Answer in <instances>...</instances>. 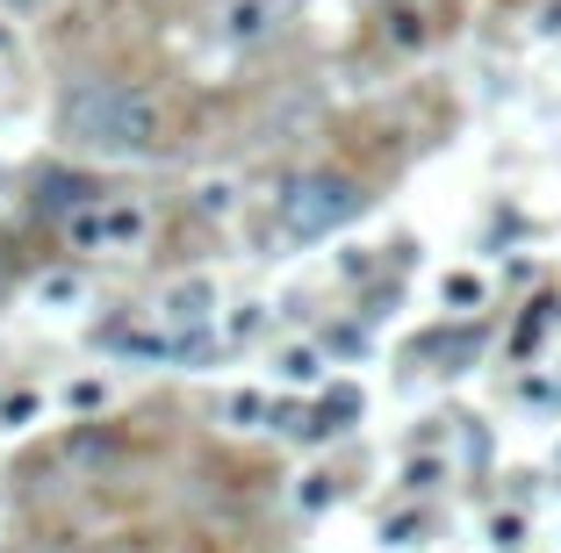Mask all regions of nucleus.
<instances>
[{"instance_id": "obj_10", "label": "nucleus", "mask_w": 561, "mask_h": 553, "mask_svg": "<svg viewBox=\"0 0 561 553\" xmlns=\"http://www.w3.org/2000/svg\"><path fill=\"white\" fill-rule=\"evenodd\" d=\"M224 417H231V424H260L266 403H260V395H231V403H224Z\"/></svg>"}, {"instance_id": "obj_7", "label": "nucleus", "mask_w": 561, "mask_h": 553, "mask_svg": "<svg viewBox=\"0 0 561 553\" xmlns=\"http://www.w3.org/2000/svg\"><path fill=\"white\" fill-rule=\"evenodd\" d=\"M36 410H44V395H36V389H15V395H0V424H8V431H22V424H30Z\"/></svg>"}, {"instance_id": "obj_6", "label": "nucleus", "mask_w": 561, "mask_h": 553, "mask_svg": "<svg viewBox=\"0 0 561 553\" xmlns=\"http://www.w3.org/2000/svg\"><path fill=\"white\" fill-rule=\"evenodd\" d=\"M274 375L288 381V389H317V381H324V353H317V345H280Z\"/></svg>"}, {"instance_id": "obj_13", "label": "nucleus", "mask_w": 561, "mask_h": 553, "mask_svg": "<svg viewBox=\"0 0 561 553\" xmlns=\"http://www.w3.org/2000/svg\"><path fill=\"white\" fill-rule=\"evenodd\" d=\"M36 8H50V0H0V15H36Z\"/></svg>"}, {"instance_id": "obj_2", "label": "nucleus", "mask_w": 561, "mask_h": 553, "mask_svg": "<svg viewBox=\"0 0 561 553\" xmlns=\"http://www.w3.org/2000/svg\"><path fill=\"white\" fill-rule=\"evenodd\" d=\"M360 209H367L360 180H353V173H331V165H317V173H296L288 187H280L274 223H280V238L310 244V238H331V230H346Z\"/></svg>"}, {"instance_id": "obj_14", "label": "nucleus", "mask_w": 561, "mask_h": 553, "mask_svg": "<svg viewBox=\"0 0 561 553\" xmlns=\"http://www.w3.org/2000/svg\"><path fill=\"white\" fill-rule=\"evenodd\" d=\"M0 50H15V36H8V30H0Z\"/></svg>"}, {"instance_id": "obj_12", "label": "nucleus", "mask_w": 561, "mask_h": 553, "mask_svg": "<svg viewBox=\"0 0 561 553\" xmlns=\"http://www.w3.org/2000/svg\"><path fill=\"white\" fill-rule=\"evenodd\" d=\"M540 36H561V0H547V8H540Z\"/></svg>"}, {"instance_id": "obj_1", "label": "nucleus", "mask_w": 561, "mask_h": 553, "mask_svg": "<svg viewBox=\"0 0 561 553\" xmlns=\"http://www.w3.org/2000/svg\"><path fill=\"white\" fill-rule=\"evenodd\" d=\"M58 130L87 159H151L165 151V101L130 80H87L66 94Z\"/></svg>"}, {"instance_id": "obj_4", "label": "nucleus", "mask_w": 561, "mask_h": 553, "mask_svg": "<svg viewBox=\"0 0 561 553\" xmlns=\"http://www.w3.org/2000/svg\"><path fill=\"white\" fill-rule=\"evenodd\" d=\"M274 30H280V0H224L216 8V36L231 50H260Z\"/></svg>"}, {"instance_id": "obj_5", "label": "nucleus", "mask_w": 561, "mask_h": 553, "mask_svg": "<svg viewBox=\"0 0 561 553\" xmlns=\"http://www.w3.org/2000/svg\"><path fill=\"white\" fill-rule=\"evenodd\" d=\"M209 316H216V280H209V274H195V280H173V288H165V302H159V324L173 331V338L202 331Z\"/></svg>"}, {"instance_id": "obj_9", "label": "nucleus", "mask_w": 561, "mask_h": 553, "mask_svg": "<svg viewBox=\"0 0 561 553\" xmlns=\"http://www.w3.org/2000/svg\"><path fill=\"white\" fill-rule=\"evenodd\" d=\"M260 331H266V310H260V302H245V310L231 316V338H260Z\"/></svg>"}, {"instance_id": "obj_8", "label": "nucleus", "mask_w": 561, "mask_h": 553, "mask_svg": "<svg viewBox=\"0 0 561 553\" xmlns=\"http://www.w3.org/2000/svg\"><path fill=\"white\" fill-rule=\"evenodd\" d=\"M446 302H454V310L482 302V280H476V274H454V280H446Z\"/></svg>"}, {"instance_id": "obj_11", "label": "nucleus", "mask_w": 561, "mask_h": 553, "mask_svg": "<svg viewBox=\"0 0 561 553\" xmlns=\"http://www.w3.org/2000/svg\"><path fill=\"white\" fill-rule=\"evenodd\" d=\"M66 403H72V410H101V403H108V389H101V381H80Z\"/></svg>"}, {"instance_id": "obj_3", "label": "nucleus", "mask_w": 561, "mask_h": 553, "mask_svg": "<svg viewBox=\"0 0 561 553\" xmlns=\"http://www.w3.org/2000/svg\"><path fill=\"white\" fill-rule=\"evenodd\" d=\"M145 230H151L145 201H101V209L72 216V244L80 252H130V244H145Z\"/></svg>"}]
</instances>
